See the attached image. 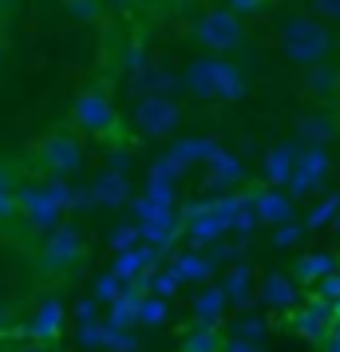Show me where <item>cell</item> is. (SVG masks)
<instances>
[{
	"mask_svg": "<svg viewBox=\"0 0 340 352\" xmlns=\"http://www.w3.org/2000/svg\"><path fill=\"white\" fill-rule=\"evenodd\" d=\"M182 87L198 99V103H238L249 91L245 72L234 60L210 56V60H190L182 72Z\"/></svg>",
	"mask_w": 340,
	"mask_h": 352,
	"instance_id": "6da1fadb",
	"label": "cell"
},
{
	"mask_svg": "<svg viewBox=\"0 0 340 352\" xmlns=\"http://www.w3.org/2000/svg\"><path fill=\"white\" fill-rule=\"evenodd\" d=\"M337 48V32H328V20L321 16H289L281 24V52L297 67H313L328 60Z\"/></svg>",
	"mask_w": 340,
	"mask_h": 352,
	"instance_id": "7a4b0ae2",
	"label": "cell"
},
{
	"mask_svg": "<svg viewBox=\"0 0 340 352\" xmlns=\"http://www.w3.org/2000/svg\"><path fill=\"white\" fill-rule=\"evenodd\" d=\"M131 214H135V222L143 230V241L159 245L162 254H174V245L186 238V214H182V206H162L150 194H143V198H131Z\"/></svg>",
	"mask_w": 340,
	"mask_h": 352,
	"instance_id": "3957f363",
	"label": "cell"
},
{
	"mask_svg": "<svg viewBox=\"0 0 340 352\" xmlns=\"http://www.w3.org/2000/svg\"><path fill=\"white\" fill-rule=\"evenodd\" d=\"M190 36H194L198 44L206 52H234L245 44V36H249V28H245V16L242 12H234V8H210V12H202V16L190 24Z\"/></svg>",
	"mask_w": 340,
	"mask_h": 352,
	"instance_id": "277c9868",
	"label": "cell"
},
{
	"mask_svg": "<svg viewBox=\"0 0 340 352\" xmlns=\"http://www.w3.org/2000/svg\"><path fill=\"white\" fill-rule=\"evenodd\" d=\"M182 119H186V111L179 107L174 96H143V99H135V107H131V127L143 139L174 135L182 127Z\"/></svg>",
	"mask_w": 340,
	"mask_h": 352,
	"instance_id": "5b68a950",
	"label": "cell"
},
{
	"mask_svg": "<svg viewBox=\"0 0 340 352\" xmlns=\"http://www.w3.org/2000/svg\"><path fill=\"white\" fill-rule=\"evenodd\" d=\"M332 175V155H328V146H308L301 143V155H297V170H293L289 186L285 190L301 202V198H313V194L324 190V182Z\"/></svg>",
	"mask_w": 340,
	"mask_h": 352,
	"instance_id": "8992f818",
	"label": "cell"
},
{
	"mask_svg": "<svg viewBox=\"0 0 340 352\" xmlns=\"http://www.w3.org/2000/svg\"><path fill=\"white\" fill-rule=\"evenodd\" d=\"M36 159H40V166H44L48 175H80L87 155H83V143L76 135L56 131V135H48L44 143L36 146Z\"/></svg>",
	"mask_w": 340,
	"mask_h": 352,
	"instance_id": "52a82bcc",
	"label": "cell"
},
{
	"mask_svg": "<svg viewBox=\"0 0 340 352\" xmlns=\"http://www.w3.org/2000/svg\"><path fill=\"white\" fill-rule=\"evenodd\" d=\"M71 119H76V127L83 131V135H111L115 127H119V111H115V103L103 91H83L80 99H76V107H71Z\"/></svg>",
	"mask_w": 340,
	"mask_h": 352,
	"instance_id": "ba28073f",
	"label": "cell"
},
{
	"mask_svg": "<svg viewBox=\"0 0 340 352\" xmlns=\"http://www.w3.org/2000/svg\"><path fill=\"white\" fill-rule=\"evenodd\" d=\"M16 198H20V214H24V218H28V226H32V230H40V234L56 230V226L64 222V214H67V210L60 206V202H56L44 186H36V182L20 186Z\"/></svg>",
	"mask_w": 340,
	"mask_h": 352,
	"instance_id": "9c48e42d",
	"label": "cell"
},
{
	"mask_svg": "<svg viewBox=\"0 0 340 352\" xmlns=\"http://www.w3.org/2000/svg\"><path fill=\"white\" fill-rule=\"evenodd\" d=\"M83 257V234L76 226H56L48 230V238H44V254H40V265L44 270H67V265H76Z\"/></svg>",
	"mask_w": 340,
	"mask_h": 352,
	"instance_id": "30bf717a",
	"label": "cell"
},
{
	"mask_svg": "<svg viewBox=\"0 0 340 352\" xmlns=\"http://www.w3.org/2000/svg\"><path fill=\"white\" fill-rule=\"evenodd\" d=\"M249 194V202H253V210H258V218H261V226H285V222H293L297 214H293V198L289 190H281V186H258V190H245Z\"/></svg>",
	"mask_w": 340,
	"mask_h": 352,
	"instance_id": "8fae6325",
	"label": "cell"
},
{
	"mask_svg": "<svg viewBox=\"0 0 340 352\" xmlns=\"http://www.w3.org/2000/svg\"><path fill=\"white\" fill-rule=\"evenodd\" d=\"M258 301L273 313H293V305L301 301V281L293 273H265L261 277V289H258Z\"/></svg>",
	"mask_w": 340,
	"mask_h": 352,
	"instance_id": "7c38bea8",
	"label": "cell"
},
{
	"mask_svg": "<svg viewBox=\"0 0 340 352\" xmlns=\"http://www.w3.org/2000/svg\"><path fill=\"white\" fill-rule=\"evenodd\" d=\"M162 250L159 245H150V241H139V245H135V250H123V254H115V261H111V270L119 273V277H123V281H139V277H143V273H150V270H159L162 265Z\"/></svg>",
	"mask_w": 340,
	"mask_h": 352,
	"instance_id": "4fadbf2b",
	"label": "cell"
},
{
	"mask_svg": "<svg viewBox=\"0 0 340 352\" xmlns=\"http://www.w3.org/2000/svg\"><path fill=\"white\" fill-rule=\"evenodd\" d=\"M218 285L226 289V297L234 309H249V305L258 301V289H261V277L245 261H234V265H226V273H222V281Z\"/></svg>",
	"mask_w": 340,
	"mask_h": 352,
	"instance_id": "5bb4252c",
	"label": "cell"
},
{
	"mask_svg": "<svg viewBox=\"0 0 340 352\" xmlns=\"http://www.w3.org/2000/svg\"><path fill=\"white\" fill-rule=\"evenodd\" d=\"M64 320H67L64 301H60V297H44V301L32 309V317H28V336L52 344V340H60V333H64Z\"/></svg>",
	"mask_w": 340,
	"mask_h": 352,
	"instance_id": "9a60e30c",
	"label": "cell"
},
{
	"mask_svg": "<svg viewBox=\"0 0 340 352\" xmlns=\"http://www.w3.org/2000/svg\"><path fill=\"white\" fill-rule=\"evenodd\" d=\"M297 155H301V146L297 143L269 146L265 159H261V178H265V186H289L293 170H297Z\"/></svg>",
	"mask_w": 340,
	"mask_h": 352,
	"instance_id": "2e32d148",
	"label": "cell"
},
{
	"mask_svg": "<svg viewBox=\"0 0 340 352\" xmlns=\"http://www.w3.org/2000/svg\"><path fill=\"white\" fill-rule=\"evenodd\" d=\"M95 190V202L107 210H123L131 206V182H127V170H115V166H103L91 182Z\"/></svg>",
	"mask_w": 340,
	"mask_h": 352,
	"instance_id": "e0dca14e",
	"label": "cell"
},
{
	"mask_svg": "<svg viewBox=\"0 0 340 352\" xmlns=\"http://www.w3.org/2000/svg\"><path fill=\"white\" fill-rule=\"evenodd\" d=\"M226 309H229V297L226 289L218 285V281H210V285L198 289V297L190 301V317H194V324H222L226 320Z\"/></svg>",
	"mask_w": 340,
	"mask_h": 352,
	"instance_id": "ac0fdd59",
	"label": "cell"
},
{
	"mask_svg": "<svg viewBox=\"0 0 340 352\" xmlns=\"http://www.w3.org/2000/svg\"><path fill=\"white\" fill-rule=\"evenodd\" d=\"M238 182H245V166L234 151L222 146V151L206 162V186H210V190H234Z\"/></svg>",
	"mask_w": 340,
	"mask_h": 352,
	"instance_id": "d6986e66",
	"label": "cell"
},
{
	"mask_svg": "<svg viewBox=\"0 0 340 352\" xmlns=\"http://www.w3.org/2000/svg\"><path fill=\"white\" fill-rule=\"evenodd\" d=\"M340 139V123L328 111H308L297 119V143L308 146H328Z\"/></svg>",
	"mask_w": 340,
	"mask_h": 352,
	"instance_id": "ffe728a7",
	"label": "cell"
},
{
	"mask_svg": "<svg viewBox=\"0 0 340 352\" xmlns=\"http://www.w3.org/2000/svg\"><path fill=\"white\" fill-rule=\"evenodd\" d=\"M170 261L179 265L182 281H190V285H210L214 277H218V261L210 257V250H182V254H170Z\"/></svg>",
	"mask_w": 340,
	"mask_h": 352,
	"instance_id": "44dd1931",
	"label": "cell"
},
{
	"mask_svg": "<svg viewBox=\"0 0 340 352\" xmlns=\"http://www.w3.org/2000/svg\"><path fill=\"white\" fill-rule=\"evenodd\" d=\"M179 91H186L182 87V76H174V72H166V67H146L143 76H135L131 80V96L143 99V96H179Z\"/></svg>",
	"mask_w": 340,
	"mask_h": 352,
	"instance_id": "7402d4cb",
	"label": "cell"
},
{
	"mask_svg": "<svg viewBox=\"0 0 340 352\" xmlns=\"http://www.w3.org/2000/svg\"><path fill=\"white\" fill-rule=\"evenodd\" d=\"M340 270V257L328 254V250H305V254H297L293 261V277L301 281V285H317L321 277Z\"/></svg>",
	"mask_w": 340,
	"mask_h": 352,
	"instance_id": "603a6c76",
	"label": "cell"
},
{
	"mask_svg": "<svg viewBox=\"0 0 340 352\" xmlns=\"http://www.w3.org/2000/svg\"><path fill=\"white\" fill-rule=\"evenodd\" d=\"M226 234H229V222L218 210H206V214L186 218V238H190V245H198V250H210L214 241H222Z\"/></svg>",
	"mask_w": 340,
	"mask_h": 352,
	"instance_id": "cb8c5ba5",
	"label": "cell"
},
{
	"mask_svg": "<svg viewBox=\"0 0 340 352\" xmlns=\"http://www.w3.org/2000/svg\"><path fill=\"white\" fill-rule=\"evenodd\" d=\"M218 151H222V143L210 139V135H190V139H174V143H170V155H174L186 170L198 166V162H210Z\"/></svg>",
	"mask_w": 340,
	"mask_h": 352,
	"instance_id": "d4e9b609",
	"label": "cell"
},
{
	"mask_svg": "<svg viewBox=\"0 0 340 352\" xmlns=\"http://www.w3.org/2000/svg\"><path fill=\"white\" fill-rule=\"evenodd\" d=\"M301 87H305L313 99H332L340 91V67L328 64V60L305 67V80H301Z\"/></svg>",
	"mask_w": 340,
	"mask_h": 352,
	"instance_id": "484cf974",
	"label": "cell"
},
{
	"mask_svg": "<svg viewBox=\"0 0 340 352\" xmlns=\"http://www.w3.org/2000/svg\"><path fill=\"white\" fill-rule=\"evenodd\" d=\"M222 349H226V336L218 333L214 324H194L190 333L182 336L179 352H222Z\"/></svg>",
	"mask_w": 340,
	"mask_h": 352,
	"instance_id": "4316f807",
	"label": "cell"
},
{
	"mask_svg": "<svg viewBox=\"0 0 340 352\" xmlns=\"http://www.w3.org/2000/svg\"><path fill=\"white\" fill-rule=\"evenodd\" d=\"M337 218H340V194L332 190V194H324V198H321L313 210H308L301 222L308 226V234H317V230H324V226H332Z\"/></svg>",
	"mask_w": 340,
	"mask_h": 352,
	"instance_id": "83f0119b",
	"label": "cell"
},
{
	"mask_svg": "<svg viewBox=\"0 0 340 352\" xmlns=\"http://www.w3.org/2000/svg\"><path fill=\"white\" fill-rule=\"evenodd\" d=\"M146 277H150V293H159V297H166V301H174V297H179V289L186 285L174 261H170V265H159V270H150Z\"/></svg>",
	"mask_w": 340,
	"mask_h": 352,
	"instance_id": "f1b7e54d",
	"label": "cell"
},
{
	"mask_svg": "<svg viewBox=\"0 0 340 352\" xmlns=\"http://www.w3.org/2000/svg\"><path fill=\"white\" fill-rule=\"evenodd\" d=\"M119 64H123V76L135 80V76H143L146 67H150V48H146L143 40H131L127 48H123V60Z\"/></svg>",
	"mask_w": 340,
	"mask_h": 352,
	"instance_id": "f546056e",
	"label": "cell"
},
{
	"mask_svg": "<svg viewBox=\"0 0 340 352\" xmlns=\"http://www.w3.org/2000/svg\"><path fill=\"white\" fill-rule=\"evenodd\" d=\"M76 344L87 352H103L107 349V317L103 320H83L80 333H76Z\"/></svg>",
	"mask_w": 340,
	"mask_h": 352,
	"instance_id": "4dcf8cb0",
	"label": "cell"
},
{
	"mask_svg": "<svg viewBox=\"0 0 340 352\" xmlns=\"http://www.w3.org/2000/svg\"><path fill=\"white\" fill-rule=\"evenodd\" d=\"M305 234H308V226L293 218V222H285V226H273L269 245H273V250H293V245H301V241H305Z\"/></svg>",
	"mask_w": 340,
	"mask_h": 352,
	"instance_id": "1f68e13d",
	"label": "cell"
},
{
	"mask_svg": "<svg viewBox=\"0 0 340 352\" xmlns=\"http://www.w3.org/2000/svg\"><path fill=\"white\" fill-rule=\"evenodd\" d=\"M44 190L60 202L64 210H76V198H80V186H71L67 182V175H48L44 178Z\"/></svg>",
	"mask_w": 340,
	"mask_h": 352,
	"instance_id": "d6a6232c",
	"label": "cell"
},
{
	"mask_svg": "<svg viewBox=\"0 0 340 352\" xmlns=\"http://www.w3.org/2000/svg\"><path fill=\"white\" fill-rule=\"evenodd\" d=\"M166 320H170V301H166V297H159V293L143 297V317H139V324L159 329V324H166Z\"/></svg>",
	"mask_w": 340,
	"mask_h": 352,
	"instance_id": "836d02e7",
	"label": "cell"
},
{
	"mask_svg": "<svg viewBox=\"0 0 340 352\" xmlns=\"http://www.w3.org/2000/svg\"><path fill=\"white\" fill-rule=\"evenodd\" d=\"M123 289H127V281H123L119 273H115V270H103V273L95 277V289H91V293H95V297H99L103 305H111L115 297L123 293Z\"/></svg>",
	"mask_w": 340,
	"mask_h": 352,
	"instance_id": "e575fe53",
	"label": "cell"
},
{
	"mask_svg": "<svg viewBox=\"0 0 340 352\" xmlns=\"http://www.w3.org/2000/svg\"><path fill=\"white\" fill-rule=\"evenodd\" d=\"M143 241V230H139V222H127V226H115L111 238H107V245H111L115 254H123V250H135Z\"/></svg>",
	"mask_w": 340,
	"mask_h": 352,
	"instance_id": "d590c367",
	"label": "cell"
},
{
	"mask_svg": "<svg viewBox=\"0 0 340 352\" xmlns=\"http://www.w3.org/2000/svg\"><path fill=\"white\" fill-rule=\"evenodd\" d=\"M107 352H139V340L131 329H119L107 320Z\"/></svg>",
	"mask_w": 340,
	"mask_h": 352,
	"instance_id": "8d00e7d4",
	"label": "cell"
},
{
	"mask_svg": "<svg viewBox=\"0 0 340 352\" xmlns=\"http://www.w3.org/2000/svg\"><path fill=\"white\" fill-rule=\"evenodd\" d=\"M258 226H261V218H258V210H253V202H249V206H242L238 214H234V222H229V234H238V238H249Z\"/></svg>",
	"mask_w": 340,
	"mask_h": 352,
	"instance_id": "74e56055",
	"label": "cell"
},
{
	"mask_svg": "<svg viewBox=\"0 0 340 352\" xmlns=\"http://www.w3.org/2000/svg\"><path fill=\"white\" fill-rule=\"evenodd\" d=\"M242 254H245V238H238V241H214V245H210V257L218 261V265H234Z\"/></svg>",
	"mask_w": 340,
	"mask_h": 352,
	"instance_id": "f35d334b",
	"label": "cell"
},
{
	"mask_svg": "<svg viewBox=\"0 0 340 352\" xmlns=\"http://www.w3.org/2000/svg\"><path fill=\"white\" fill-rule=\"evenodd\" d=\"M234 333L245 336V340H261V336L269 333V320H261V317H242L238 324H234Z\"/></svg>",
	"mask_w": 340,
	"mask_h": 352,
	"instance_id": "ab89813d",
	"label": "cell"
},
{
	"mask_svg": "<svg viewBox=\"0 0 340 352\" xmlns=\"http://www.w3.org/2000/svg\"><path fill=\"white\" fill-rule=\"evenodd\" d=\"M313 16L328 20V24H340V0H308Z\"/></svg>",
	"mask_w": 340,
	"mask_h": 352,
	"instance_id": "60d3db41",
	"label": "cell"
},
{
	"mask_svg": "<svg viewBox=\"0 0 340 352\" xmlns=\"http://www.w3.org/2000/svg\"><path fill=\"white\" fill-rule=\"evenodd\" d=\"M67 12L76 20H95L99 16V0H67Z\"/></svg>",
	"mask_w": 340,
	"mask_h": 352,
	"instance_id": "b9f144b4",
	"label": "cell"
},
{
	"mask_svg": "<svg viewBox=\"0 0 340 352\" xmlns=\"http://www.w3.org/2000/svg\"><path fill=\"white\" fill-rule=\"evenodd\" d=\"M317 293H321L324 301H340V270L337 273H328V277H321V281H317Z\"/></svg>",
	"mask_w": 340,
	"mask_h": 352,
	"instance_id": "7bdbcfd3",
	"label": "cell"
},
{
	"mask_svg": "<svg viewBox=\"0 0 340 352\" xmlns=\"http://www.w3.org/2000/svg\"><path fill=\"white\" fill-rule=\"evenodd\" d=\"M99 305H103V301H99L95 293H91V297H83V301H76V320H80V324H83V320H99Z\"/></svg>",
	"mask_w": 340,
	"mask_h": 352,
	"instance_id": "ee69618b",
	"label": "cell"
},
{
	"mask_svg": "<svg viewBox=\"0 0 340 352\" xmlns=\"http://www.w3.org/2000/svg\"><path fill=\"white\" fill-rule=\"evenodd\" d=\"M16 214H20V198H16V190L0 194V222H12Z\"/></svg>",
	"mask_w": 340,
	"mask_h": 352,
	"instance_id": "f6af8a7d",
	"label": "cell"
},
{
	"mask_svg": "<svg viewBox=\"0 0 340 352\" xmlns=\"http://www.w3.org/2000/svg\"><path fill=\"white\" fill-rule=\"evenodd\" d=\"M222 352H261V344H258V340H245V336L234 333V336H226V349H222Z\"/></svg>",
	"mask_w": 340,
	"mask_h": 352,
	"instance_id": "bcb514c9",
	"label": "cell"
},
{
	"mask_svg": "<svg viewBox=\"0 0 340 352\" xmlns=\"http://www.w3.org/2000/svg\"><path fill=\"white\" fill-rule=\"evenodd\" d=\"M12 324H16V305L8 297H0V333H8Z\"/></svg>",
	"mask_w": 340,
	"mask_h": 352,
	"instance_id": "7dc6e473",
	"label": "cell"
},
{
	"mask_svg": "<svg viewBox=\"0 0 340 352\" xmlns=\"http://www.w3.org/2000/svg\"><path fill=\"white\" fill-rule=\"evenodd\" d=\"M269 0H229V8L234 12H242V16H253V12H261Z\"/></svg>",
	"mask_w": 340,
	"mask_h": 352,
	"instance_id": "c3c4849f",
	"label": "cell"
},
{
	"mask_svg": "<svg viewBox=\"0 0 340 352\" xmlns=\"http://www.w3.org/2000/svg\"><path fill=\"white\" fill-rule=\"evenodd\" d=\"M12 182H16V178H12V170H8V166L0 162V194H8V190H12Z\"/></svg>",
	"mask_w": 340,
	"mask_h": 352,
	"instance_id": "681fc988",
	"label": "cell"
},
{
	"mask_svg": "<svg viewBox=\"0 0 340 352\" xmlns=\"http://www.w3.org/2000/svg\"><path fill=\"white\" fill-rule=\"evenodd\" d=\"M107 166H115V170H127V166H131L127 151H115V155H111V162H107Z\"/></svg>",
	"mask_w": 340,
	"mask_h": 352,
	"instance_id": "f907efd6",
	"label": "cell"
},
{
	"mask_svg": "<svg viewBox=\"0 0 340 352\" xmlns=\"http://www.w3.org/2000/svg\"><path fill=\"white\" fill-rule=\"evenodd\" d=\"M16 352H52V344H44V340H32V344H24V349Z\"/></svg>",
	"mask_w": 340,
	"mask_h": 352,
	"instance_id": "816d5d0a",
	"label": "cell"
},
{
	"mask_svg": "<svg viewBox=\"0 0 340 352\" xmlns=\"http://www.w3.org/2000/svg\"><path fill=\"white\" fill-rule=\"evenodd\" d=\"M324 352H340V340H332V336H328V349Z\"/></svg>",
	"mask_w": 340,
	"mask_h": 352,
	"instance_id": "f5cc1de1",
	"label": "cell"
},
{
	"mask_svg": "<svg viewBox=\"0 0 340 352\" xmlns=\"http://www.w3.org/2000/svg\"><path fill=\"white\" fill-rule=\"evenodd\" d=\"M328 336H332V340H340V320H332V333H328Z\"/></svg>",
	"mask_w": 340,
	"mask_h": 352,
	"instance_id": "db71d44e",
	"label": "cell"
},
{
	"mask_svg": "<svg viewBox=\"0 0 340 352\" xmlns=\"http://www.w3.org/2000/svg\"><path fill=\"white\" fill-rule=\"evenodd\" d=\"M8 4H12V0H0V12H4V8H8Z\"/></svg>",
	"mask_w": 340,
	"mask_h": 352,
	"instance_id": "11a10c76",
	"label": "cell"
},
{
	"mask_svg": "<svg viewBox=\"0 0 340 352\" xmlns=\"http://www.w3.org/2000/svg\"><path fill=\"white\" fill-rule=\"evenodd\" d=\"M332 230H337V238H340V218H337V222H332Z\"/></svg>",
	"mask_w": 340,
	"mask_h": 352,
	"instance_id": "9f6ffc18",
	"label": "cell"
},
{
	"mask_svg": "<svg viewBox=\"0 0 340 352\" xmlns=\"http://www.w3.org/2000/svg\"><path fill=\"white\" fill-rule=\"evenodd\" d=\"M337 44H340V28H337Z\"/></svg>",
	"mask_w": 340,
	"mask_h": 352,
	"instance_id": "6f0895ef",
	"label": "cell"
},
{
	"mask_svg": "<svg viewBox=\"0 0 340 352\" xmlns=\"http://www.w3.org/2000/svg\"><path fill=\"white\" fill-rule=\"evenodd\" d=\"M0 64H4V52H0Z\"/></svg>",
	"mask_w": 340,
	"mask_h": 352,
	"instance_id": "680465c9",
	"label": "cell"
},
{
	"mask_svg": "<svg viewBox=\"0 0 340 352\" xmlns=\"http://www.w3.org/2000/svg\"><path fill=\"white\" fill-rule=\"evenodd\" d=\"M0 352H4V349H0Z\"/></svg>",
	"mask_w": 340,
	"mask_h": 352,
	"instance_id": "91938a15",
	"label": "cell"
},
{
	"mask_svg": "<svg viewBox=\"0 0 340 352\" xmlns=\"http://www.w3.org/2000/svg\"><path fill=\"white\" fill-rule=\"evenodd\" d=\"M103 352H107V349H103Z\"/></svg>",
	"mask_w": 340,
	"mask_h": 352,
	"instance_id": "94428289",
	"label": "cell"
}]
</instances>
